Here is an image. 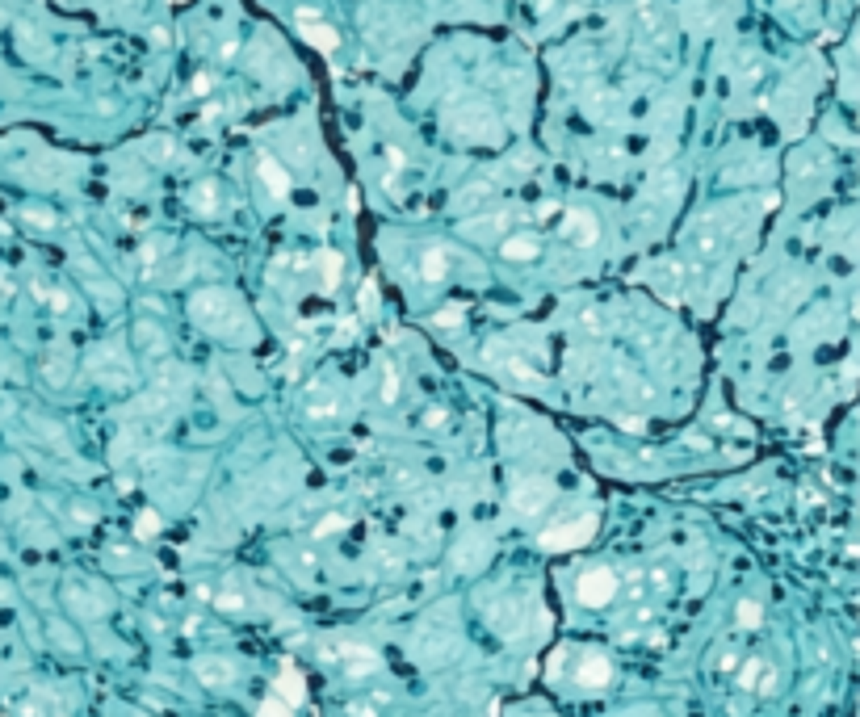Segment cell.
I'll use <instances>...</instances> for the list:
<instances>
[{
    "label": "cell",
    "instance_id": "1",
    "mask_svg": "<svg viewBox=\"0 0 860 717\" xmlns=\"http://www.w3.org/2000/svg\"><path fill=\"white\" fill-rule=\"evenodd\" d=\"M189 315H193V323H202L210 336L231 340V344H248L252 332H256L248 306H244L231 290H197V294L189 298Z\"/></svg>",
    "mask_w": 860,
    "mask_h": 717
},
{
    "label": "cell",
    "instance_id": "2",
    "mask_svg": "<svg viewBox=\"0 0 860 717\" xmlns=\"http://www.w3.org/2000/svg\"><path fill=\"white\" fill-rule=\"evenodd\" d=\"M319 659H324L328 667H336L340 676H349V680H366V676H374V672L382 667L378 651H370V646H361V642H353V638H328V642L319 646Z\"/></svg>",
    "mask_w": 860,
    "mask_h": 717
},
{
    "label": "cell",
    "instance_id": "3",
    "mask_svg": "<svg viewBox=\"0 0 860 717\" xmlns=\"http://www.w3.org/2000/svg\"><path fill=\"white\" fill-rule=\"evenodd\" d=\"M617 592H621V579H617L613 567H588L575 579V596H579L583 609H604V604L617 600Z\"/></svg>",
    "mask_w": 860,
    "mask_h": 717
},
{
    "label": "cell",
    "instance_id": "4",
    "mask_svg": "<svg viewBox=\"0 0 860 717\" xmlns=\"http://www.w3.org/2000/svg\"><path fill=\"white\" fill-rule=\"evenodd\" d=\"M575 663H571V680L579 684V688H609L613 684V663H609V655L604 651H592V646H583V651H567Z\"/></svg>",
    "mask_w": 860,
    "mask_h": 717
},
{
    "label": "cell",
    "instance_id": "5",
    "mask_svg": "<svg viewBox=\"0 0 860 717\" xmlns=\"http://www.w3.org/2000/svg\"><path fill=\"white\" fill-rule=\"evenodd\" d=\"M730 676H735V684H739L743 693H756V697H772V693L781 688V672H777L768 659H760V655L739 659V667H735Z\"/></svg>",
    "mask_w": 860,
    "mask_h": 717
},
{
    "label": "cell",
    "instance_id": "6",
    "mask_svg": "<svg viewBox=\"0 0 860 717\" xmlns=\"http://www.w3.org/2000/svg\"><path fill=\"white\" fill-rule=\"evenodd\" d=\"M88 374H92L101 386H130V378H134L130 361H126L122 348H113V344H101V348L88 357Z\"/></svg>",
    "mask_w": 860,
    "mask_h": 717
},
{
    "label": "cell",
    "instance_id": "7",
    "mask_svg": "<svg viewBox=\"0 0 860 717\" xmlns=\"http://www.w3.org/2000/svg\"><path fill=\"white\" fill-rule=\"evenodd\" d=\"M596 533V512H583L575 520H562L554 529L541 533V550H575V546H588Z\"/></svg>",
    "mask_w": 860,
    "mask_h": 717
},
{
    "label": "cell",
    "instance_id": "8",
    "mask_svg": "<svg viewBox=\"0 0 860 717\" xmlns=\"http://www.w3.org/2000/svg\"><path fill=\"white\" fill-rule=\"evenodd\" d=\"M495 256L499 260H508V264H529V260H537L541 256V235L529 227H520V231H508V235H499L495 239Z\"/></svg>",
    "mask_w": 860,
    "mask_h": 717
},
{
    "label": "cell",
    "instance_id": "9",
    "mask_svg": "<svg viewBox=\"0 0 860 717\" xmlns=\"http://www.w3.org/2000/svg\"><path fill=\"white\" fill-rule=\"evenodd\" d=\"M550 499H554V487L546 483V478H525L516 491H512V508H516V516H537V512H546L550 508Z\"/></svg>",
    "mask_w": 860,
    "mask_h": 717
},
{
    "label": "cell",
    "instance_id": "10",
    "mask_svg": "<svg viewBox=\"0 0 860 717\" xmlns=\"http://www.w3.org/2000/svg\"><path fill=\"white\" fill-rule=\"evenodd\" d=\"M197 596L202 600H210L219 613H235V617H244L248 609H252V596L244 592V588H235V583H219V588H197Z\"/></svg>",
    "mask_w": 860,
    "mask_h": 717
},
{
    "label": "cell",
    "instance_id": "11",
    "mask_svg": "<svg viewBox=\"0 0 860 717\" xmlns=\"http://www.w3.org/2000/svg\"><path fill=\"white\" fill-rule=\"evenodd\" d=\"M453 130L466 134V139H491V134H495V118H491V109L470 105V109H462V113L453 118Z\"/></svg>",
    "mask_w": 860,
    "mask_h": 717
},
{
    "label": "cell",
    "instance_id": "12",
    "mask_svg": "<svg viewBox=\"0 0 860 717\" xmlns=\"http://www.w3.org/2000/svg\"><path fill=\"white\" fill-rule=\"evenodd\" d=\"M558 231L575 243V248H592L596 243V218L592 214H579V210H562V222Z\"/></svg>",
    "mask_w": 860,
    "mask_h": 717
},
{
    "label": "cell",
    "instance_id": "13",
    "mask_svg": "<svg viewBox=\"0 0 860 717\" xmlns=\"http://www.w3.org/2000/svg\"><path fill=\"white\" fill-rule=\"evenodd\" d=\"M449 269H453V252H449L445 243L424 248V256H420V277H424L429 285H441V281L449 277Z\"/></svg>",
    "mask_w": 860,
    "mask_h": 717
},
{
    "label": "cell",
    "instance_id": "14",
    "mask_svg": "<svg viewBox=\"0 0 860 717\" xmlns=\"http://www.w3.org/2000/svg\"><path fill=\"white\" fill-rule=\"evenodd\" d=\"M193 676L206 684V688H231L235 684V667L227 659H197L193 663Z\"/></svg>",
    "mask_w": 860,
    "mask_h": 717
},
{
    "label": "cell",
    "instance_id": "15",
    "mask_svg": "<svg viewBox=\"0 0 860 717\" xmlns=\"http://www.w3.org/2000/svg\"><path fill=\"white\" fill-rule=\"evenodd\" d=\"M298 34L311 42V46H319V50H336L340 46V34L332 29V25H319V21H311L307 13H303V21H298Z\"/></svg>",
    "mask_w": 860,
    "mask_h": 717
},
{
    "label": "cell",
    "instance_id": "16",
    "mask_svg": "<svg viewBox=\"0 0 860 717\" xmlns=\"http://www.w3.org/2000/svg\"><path fill=\"white\" fill-rule=\"evenodd\" d=\"M307 416H311V420H332V416H340V399H336V390L315 386V390L307 395Z\"/></svg>",
    "mask_w": 860,
    "mask_h": 717
},
{
    "label": "cell",
    "instance_id": "17",
    "mask_svg": "<svg viewBox=\"0 0 860 717\" xmlns=\"http://www.w3.org/2000/svg\"><path fill=\"white\" fill-rule=\"evenodd\" d=\"M277 697H282L290 709L307 701V684H303V676H298L294 667H282V676H277Z\"/></svg>",
    "mask_w": 860,
    "mask_h": 717
},
{
    "label": "cell",
    "instance_id": "18",
    "mask_svg": "<svg viewBox=\"0 0 860 717\" xmlns=\"http://www.w3.org/2000/svg\"><path fill=\"white\" fill-rule=\"evenodd\" d=\"M256 168H261L265 185H269V189H273L277 197H286V193H290V176H286V172H282V168H277V164H273L269 155H261V164H256Z\"/></svg>",
    "mask_w": 860,
    "mask_h": 717
},
{
    "label": "cell",
    "instance_id": "19",
    "mask_svg": "<svg viewBox=\"0 0 860 717\" xmlns=\"http://www.w3.org/2000/svg\"><path fill=\"white\" fill-rule=\"evenodd\" d=\"M735 621H739V630H760V621H764V609L756 604V600H739V609H735Z\"/></svg>",
    "mask_w": 860,
    "mask_h": 717
},
{
    "label": "cell",
    "instance_id": "20",
    "mask_svg": "<svg viewBox=\"0 0 860 717\" xmlns=\"http://www.w3.org/2000/svg\"><path fill=\"white\" fill-rule=\"evenodd\" d=\"M387 705V697H366V701H353L349 717H378V709Z\"/></svg>",
    "mask_w": 860,
    "mask_h": 717
},
{
    "label": "cell",
    "instance_id": "21",
    "mask_svg": "<svg viewBox=\"0 0 860 717\" xmlns=\"http://www.w3.org/2000/svg\"><path fill=\"white\" fill-rule=\"evenodd\" d=\"M256 717H294V709H290V705H286L282 697H269V701H265V705L256 709Z\"/></svg>",
    "mask_w": 860,
    "mask_h": 717
},
{
    "label": "cell",
    "instance_id": "22",
    "mask_svg": "<svg viewBox=\"0 0 860 717\" xmlns=\"http://www.w3.org/2000/svg\"><path fill=\"white\" fill-rule=\"evenodd\" d=\"M193 201L202 206V214H210V210H214V193H210V185H202V189H193Z\"/></svg>",
    "mask_w": 860,
    "mask_h": 717
},
{
    "label": "cell",
    "instance_id": "23",
    "mask_svg": "<svg viewBox=\"0 0 860 717\" xmlns=\"http://www.w3.org/2000/svg\"><path fill=\"white\" fill-rule=\"evenodd\" d=\"M151 529H160V516H151V512H147V516L139 520V533H151Z\"/></svg>",
    "mask_w": 860,
    "mask_h": 717
},
{
    "label": "cell",
    "instance_id": "24",
    "mask_svg": "<svg viewBox=\"0 0 860 717\" xmlns=\"http://www.w3.org/2000/svg\"><path fill=\"white\" fill-rule=\"evenodd\" d=\"M193 92H197V97L210 92V76H197V80H193Z\"/></svg>",
    "mask_w": 860,
    "mask_h": 717
}]
</instances>
